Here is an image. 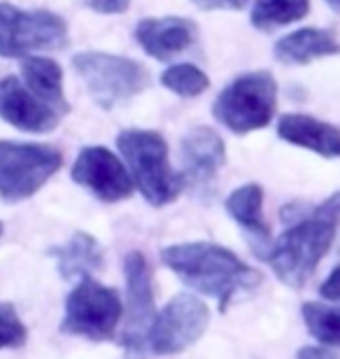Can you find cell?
I'll return each mask as SVG.
<instances>
[{
	"mask_svg": "<svg viewBox=\"0 0 340 359\" xmlns=\"http://www.w3.org/2000/svg\"><path fill=\"white\" fill-rule=\"evenodd\" d=\"M338 226L340 191L331 194L327 201L301 212L299 217H289L287 231L266 255V262L271 264L280 283L289 285L292 290H301L334 245Z\"/></svg>",
	"mask_w": 340,
	"mask_h": 359,
	"instance_id": "cell-1",
	"label": "cell"
},
{
	"mask_svg": "<svg viewBox=\"0 0 340 359\" xmlns=\"http://www.w3.org/2000/svg\"><path fill=\"white\" fill-rule=\"evenodd\" d=\"M161 262L193 292L217 299L222 311H226L236 294L252 292L261 283L254 269L217 243L196 241L163 248Z\"/></svg>",
	"mask_w": 340,
	"mask_h": 359,
	"instance_id": "cell-2",
	"label": "cell"
},
{
	"mask_svg": "<svg viewBox=\"0 0 340 359\" xmlns=\"http://www.w3.org/2000/svg\"><path fill=\"white\" fill-rule=\"evenodd\" d=\"M117 147L126 161L133 184L149 205H168L184 189L182 173H175L168 161V142L161 133L147 128H128L117 135Z\"/></svg>",
	"mask_w": 340,
	"mask_h": 359,
	"instance_id": "cell-3",
	"label": "cell"
},
{
	"mask_svg": "<svg viewBox=\"0 0 340 359\" xmlns=\"http://www.w3.org/2000/svg\"><path fill=\"white\" fill-rule=\"evenodd\" d=\"M278 110V82L268 70H252L236 77L217 96L215 119L231 133L245 135L268 126Z\"/></svg>",
	"mask_w": 340,
	"mask_h": 359,
	"instance_id": "cell-4",
	"label": "cell"
},
{
	"mask_svg": "<svg viewBox=\"0 0 340 359\" xmlns=\"http://www.w3.org/2000/svg\"><path fill=\"white\" fill-rule=\"evenodd\" d=\"M77 75L82 77L98 107L112 110L126 105L149 87L151 77L142 63L105 52H82L72 59Z\"/></svg>",
	"mask_w": 340,
	"mask_h": 359,
	"instance_id": "cell-5",
	"label": "cell"
},
{
	"mask_svg": "<svg viewBox=\"0 0 340 359\" xmlns=\"http://www.w3.org/2000/svg\"><path fill=\"white\" fill-rule=\"evenodd\" d=\"M61 166L63 154L52 145L0 140V198L5 203L31 198Z\"/></svg>",
	"mask_w": 340,
	"mask_h": 359,
	"instance_id": "cell-6",
	"label": "cell"
},
{
	"mask_svg": "<svg viewBox=\"0 0 340 359\" xmlns=\"http://www.w3.org/2000/svg\"><path fill=\"white\" fill-rule=\"evenodd\" d=\"M66 45L68 24L59 14L0 3V56L24 59L35 52L63 49Z\"/></svg>",
	"mask_w": 340,
	"mask_h": 359,
	"instance_id": "cell-7",
	"label": "cell"
},
{
	"mask_svg": "<svg viewBox=\"0 0 340 359\" xmlns=\"http://www.w3.org/2000/svg\"><path fill=\"white\" fill-rule=\"evenodd\" d=\"M121 313L124 306L119 294L86 276L68 294L61 332L89 341H107L117 332Z\"/></svg>",
	"mask_w": 340,
	"mask_h": 359,
	"instance_id": "cell-8",
	"label": "cell"
},
{
	"mask_svg": "<svg viewBox=\"0 0 340 359\" xmlns=\"http://www.w3.org/2000/svg\"><path fill=\"white\" fill-rule=\"evenodd\" d=\"M210 311L193 294H177L156 313L149 327L147 343L156 355H177L193 346L208 329Z\"/></svg>",
	"mask_w": 340,
	"mask_h": 359,
	"instance_id": "cell-9",
	"label": "cell"
},
{
	"mask_svg": "<svg viewBox=\"0 0 340 359\" xmlns=\"http://www.w3.org/2000/svg\"><path fill=\"white\" fill-rule=\"evenodd\" d=\"M126 276V299H128V320L121 343L126 348L128 359H142L147 334L156 318L154 306V278H151L149 262L142 252H128L124 259Z\"/></svg>",
	"mask_w": 340,
	"mask_h": 359,
	"instance_id": "cell-10",
	"label": "cell"
},
{
	"mask_svg": "<svg viewBox=\"0 0 340 359\" xmlns=\"http://www.w3.org/2000/svg\"><path fill=\"white\" fill-rule=\"evenodd\" d=\"M72 180L105 203L126 201L135 189L126 163L107 147H84L72 163Z\"/></svg>",
	"mask_w": 340,
	"mask_h": 359,
	"instance_id": "cell-11",
	"label": "cell"
},
{
	"mask_svg": "<svg viewBox=\"0 0 340 359\" xmlns=\"http://www.w3.org/2000/svg\"><path fill=\"white\" fill-rule=\"evenodd\" d=\"M63 114L35 96L19 77L0 80V119L26 133H52Z\"/></svg>",
	"mask_w": 340,
	"mask_h": 359,
	"instance_id": "cell-12",
	"label": "cell"
},
{
	"mask_svg": "<svg viewBox=\"0 0 340 359\" xmlns=\"http://www.w3.org/2000/svg\"><path fill=\"white\" fill-rule=\"evenodd\" d=\"M226 163V147L219 133L210 126H193L182 138V177L184 184L203 189Z\"/></svg>",
	"mask_w": 340,
	"mask_h": 359,
	"instance_id": "cell-13",
	"label": "cell"
},
{
	"mask_svg": "<svg viewBox=\"0 0 340 359\" xmlns=\"http://www.w3.org/2000/svg\"><path fill=\"white\" fill-rule=\"evenodd\" d=\"M196 24L184 17H158L142 19L135 26V40L140 42L144 54L156 61H170L189 52L196 42Z\"/></svg>",
	"mask_w": 340,
	"mask_h": 359,
	"instance_id": "cell-14",
	"label": "cell"
},
{
	"mask_svg": "<svg viewBox=\"0 0 340 359\" xmlns=\"http://www.w3.org/2000/svg\"><path fill=\"white\" fill-rule=\"evenodd\" d=\"M278 135L296 147H306L327 159L340 156V128L310 117V114H285L278 124Z\"/></svg>",
	"mask_w": 340,
	"mask_h": 359,
	"instance_id": "cell-15",
	"label": "cell"
},
{
	"mask_svg": "<svg viewBox=\"0 0 340 359\" xmlns=\"http://www.w3.org/2000/svg\"><path fill=\"white\" fill-rule=\"evenodd\" d=\"M275 59L285 66H306L324 56L340 54V42L331 31L322 28H299L275 42Z\"/></svg>",
	"mask_w": 340,
	"mask_h": 359,
	"instance_id": "cell-16",
	"label": "cell"
},
{
	"mask_svg": "<svg viewBox=\"0 0 340 359\" xmlns=\"http://www.w3.org/2000/svg\"><path fill=\"white\" fill-rule=\"evenodd\" d=\"M21 82L38 96L42 103L54 107L56 112L68 114L70 105L63 93V70L47 56H24L21 63Z\"/></svg>",
	"mask_w": 340,
	"mask_h": 359,
	"instance_id": "cell-17",
	"label": "cell"
},
{
	"mask_svg": "<svg viewBox=\"0 0 340 359\" xmlns=\"http://www.w3.org/2000/svg\"><path fill=\"white\" fill-rule=\"evenodd\" d=\"M226 212L259 243L271 241V226L264 217V189L254 182L238 187L226 198Z\"/></svg>",
	"mask_w": 340,
	"mask_h": 359,
	"instance_id": "cell-18",
	"label": "cell"
},
{
	"mask_svg": "<svg viewBox=\"0 0 340 359\" xmlns=\"http://www.w3.org/2000/svg\"><path fill=\"white\" fill-rule=\"evenodd\" d=\"M52 255L59 262V273L66 280L86 278L103 266V248L93 236L84 231H77L66 245L54 248Z\"/></svg>",
	"mask_w": 340,
	"mask_h": 359,
	"instance_id": "cell-19",
	"label": "cell"
},
{
	"mask_svg": "<svg viewBox=\"0 0 340 359\" xmlns=\"http://www.w3.org/2000/svg\"><path fill=\"white\" fill-rule=\"evenodd\" d=\"M310 10V0H254L250 21L257 31H275L301 21Z\"/></svg>",
	"mask_w": 340,
	"mask_h": 359,
	"instance_id": "cell-20",
	"label": "cell"
},
{
	"mask_svg": "<svg viewBox=\"0 0 340 359\" xmlns=\"http://www.w3.org/2000/svg\"><path fill=\"white\" fill-rule=\"evenodd\" d=\"M303 320L308 325V332L324 346L340 348V306L324 304H303Z\"/></svg>",
	"mask_w": 340,
	"mask_h": 359,
	"instance_id": "cell-21",
	"label": "cell"
},
{
	"mask_svg": "<svg viewBox=\"0 0 340 359\" xmlns=\"http://www.w3.org/2000/svg\"><path fill=\"white\" fill-rule=\"evenodd\" d=\"M161 84L168 91L177 93V96L193 98V96H200V93L210 87V80L203 70L198 66H193V63H175V66L163 70Z\"/></svg>",
	"mask_w": 340,
	"mask_h": 359,
	"instance_id": "cell-22",
	"label": "cell"
},
{
	"mask_svg": "<svg viewBox=\"0 0 340 359\" xmlns=\"http://www.w3.org/2000/svg\"><path fill=\"white\" fill-rule=\"evenodd\" d=\"M28 339L24 322L10 304H0V348H21Z\"/></svg>",
	"mask_w": 340,
	"mask_h": 359,
	"instance_id": "cell-23",
	"label": "cell"
},
{
	"mask_svg": "<svg viewBox=\"0 0 340 359\" xmlns=\"http://www.w3.org/2000/svg\"><path fill=\"white\" fill-rule=\"evenodd\" d=\"M84 5L98 14H121L128 10L131 0H84Z\"/></svg>",
	"mask_w": 340,
	"mask_h": 359,
	"instance_id": "cell-24",
	"label": "cell"
},
{
	"mask_svg": "<svg viewBox=\"0 0 340 359\" xmlns=\"http://www.w3.org/2000/svg\"><path fill=\"white\" fill-rule=\"evenodd\" d=\"M320 297L331 301V304H340V266H336L331 276L324 280V285L320 287Z\"/></svg>",
	"mask_w": 340,
	"mask_h": 359,
	"instance_id": "cell-25",
	"label": "cell"
},
{
	"mask_svg": "<svg viewBox=\"0 0 340 359\" xmlns=\"http://www.w3.org/2000/svg\"><path fill=\"white\" fill-rule=\"evenodd\" d=\"M200 10H243L247 0H191Z\"/></svg>",
	"mask_w": 340,
	"mask_h": 359,
	"instance_id": "cell-26",
	"label": "cell"
},
{
	"mask_svg": "<svg viewBox=\"0 0 340 359\" xmlns=\"http://www.w3.org/2000/svg\"><path fill=\"white\" fill-rule=\"evenodd\" d=\"M296 359H340L336 353H331L327 348H317V346H306L299 350Z\"/></svg>",
	"mask_w": 340,
	"mask_h": 359,
	"instance_id": "cell-27",
	"label": "cell"
},
{
	"mask_svg": "<svg viewBox=\"0 0 340 359\" xmlns=\"http://www.w3.org/2000/svg\"><path fill=\"white\" fill-rule=\"evenodd\" d=\"M327 3H329L331 7H334L336 12H340V0H327Z\"/></svg>",
	"mask_w": 340,
	"mask_h": 359,
	"instance_id": "cell-28",
	"label": "cell"
},
{
	"mask_svg": "<svg viewBox=\"0 0 340 359\" xmlns=\"http://www.w3.org/2000/svg\"><path fill=\"white\" fill-rule=\"evenodd\" d=\"M0 233H3V224H0Z\"/></svg>",
	"mask_w": 340,
	"mask_h": 359,
	"instance_id": "cell-29",
	"label": "cell"
}]
</instances>
